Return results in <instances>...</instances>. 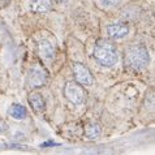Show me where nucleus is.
<instances>
[{
	"mask_svg": "<svg viewBox=\"0 0 155 155\" xmlns=\"http://www.w3.org/2000/svg\"><path fill=\"white\" fill-rule=\"evenodd\" d=\"M94 59L103 67H112L117 63L119 55L116 47L110 42H99L94 48Z\"/></svg>",
	"mask_w": 155,
	"mask_h": 155,
	"instance_id": "1",
	"label": "nucleus"
},
{
	"mask_svg": "<svg viewBox=\"0 0 155 155\" xmlns=\"http://www.w3.org/2000/svg\"><path fill=\"white\" fill-rule=\"evenodd\" d=\"M149 51L143 46H132L127 50L125 61L133 69H142L149 64Z\"/></svg>",
	"mask_w": 155,
	"mask_h": 155,
	"instance_id": "2",
	"label": "nucleus"
},
{
	"mask_svg": "<svg viewBox=\"0 0 155 155\" xmlns=\"http://www.w3.org/2000/svg\"><path fill=\"white\" fill-rule=\"evenodd\" d=\"M48 78V73L41 65H34L30 68L26 76V85L28 87H42L47 82Z\"/></svg>",
	"mask_w": 155,
	"mask_h": 155,
	"instance_id": "3",
	"label": "nucleus"
},
{
	"mask_svg": "<svg viewBox=\"0 0 155 155\" xmlns=\"http://www.w3.org/2000/svg\"><path fill=\"white\" fill-rule=\"evenodd\" d=\"M64 94H65L68 101L73 103V104H82L86 98L82 85H80L78 82H74V81L67 82L65 87H64Z\"/></svg>",
	"mask_w": 155,
	"mask_h": 155,
	"instance_id": "4",
	"label": "nucleus"
},
{
	"mask_svg": "<svg viewBox=\"0 0 155 155\" xmlns=\"http://www.w3.org/2000/svg\"><path fill=\"white\" fill-rule=\"evenodd\" d=\"M73 73H74L76 81L82 86H91L94 84V78L91 72L89 71L87 67H85L81 63H74L73 64Z\"/></svg>",
	"mask_w": 155,
	"mask_h": 155,
	"instance_id": "5",
	"label": "nucleus"
},
{
	"mask_svg": "<svg viewBox=\"0 0 155 155\" xmlns=\"http://www.w3.org/2000/svg\"><path fill=\"white\" fill-rule=\"evenodd\" d=\"M38 54L43 60H51L55 56V45L48 39H42L38 45Z\"/></svg>",
	"mask_w": 155,
	"mask_h": 155,
	"instance_id": "6",
	"label": "nucleus"
},
{
	"mask_svg": "<svg viewBox=\"0 0 155 155\" xmlns=\"http://www.w3.org/2000/svg\"><path fill=\"white\" fill-rule=\"evenodd\" d=\"M107 33H108V37L112 39H123L124 37L128 35L129 28L125 24H112L107 26Z\"/></svg>",
	"mask_w": 155,
	"mask_h": 155,
	"instance_id": "7",
	"label": "nucleus"
},
{
	"mask_svg": "<svg viewBox=\"0 0 155 155\" xmlns=\"http://www.w3.org/2000/svg\"><path fill=\"white\" fill-rule=\"evenodd\" d=\"M52 8V0H31L30 9L35 13H46Z\"/></svg>",
	"mask_w": 155,
	"mask_h": 155,
	"instance_id": "8",
	"label": "nucleus"
},
{
	"mask_svg": "<svg viewBox=\"0 0 155 155\" xmlns=\"http://www.w3.org/2000/svg\"><path fill=\"white\" fill-rule=\"evenodd\" d=\"M28 101L35 112H43V110H45V99H43V97L39 93H31L29 95Z\"/></svg>",
	"mask_w": 155,
	"mask_h": 155,
	"instance_id": "9",
	"label": "nucleus"
},
{
	"mask_svg": "<svg viewBox=\"0 0 155 155\" xmlns=\"http://www.w3.org/2000/svg\"><path fill=\"white\" fill-rule=\"evenodd\" d=\"M101 133H102V128L97 123L89 124V125L86 127V129H85V134H86V137H87L89 140H95V138H98V137L101 136Z\"/></svg>",
	"mask_w": 155,
	"mask_h": 155,
	"instance_id": "10",
	"label": "nucleus"
},
{
	"mask_svg": "<svg viewBox=\"0 0 155 155\" xmlns=\"http://www.w3.org/2000/svg\"><path fill=\"white\" fill-rule=\"evenodd\" d=\"M9 114H11L12 117L16 119V120H24L26 117V108H25L22 104H17L16 103V104L12 106Z\"/></svg>",
	"mask_w": 155,
	"mask_h": 155,
	"instance_id": "11",
	"label": "nucleus"
},
{
	"mask_svg": "<svg viewBox=\"0 0 155 155\" xmlns=\"http://www.w3.org/2000/svg\"><path fill=\"white\" fill-rule=\"evenodd\" d=\"M145 106L146 108L151 112H155V91H150L146 94L145 98Z\"/></svg>",
	"mask_w": 155,
	"mask_h": 155,
	"instance_id": "12",
	"label": "nucleus"
},
{
	"mask_svg": "<svg viewBox=\"0 0 155 155\" xmlns=\"http://www.w3.org/2000/svg\"><path fill=\"white\" fill-rule=\"evenodd\" d=\"M99 3H101V5L103 8H112L115 5H117L120 0H99Z\"/></svg>",
	"mask_w": 155,
	"mask_h": 155,
	"instance_id": "13",
	"label": "nucleus"
},
{
	"mask_svg": "<svg viewBox=\"0 0 155 155\" xmlns=\"http://www.w3.org/2000/svg\"><path fill=\"white\" fill-rule=\"evenodd\" d=\"M58 143H55V142L52 141H48V142H45V143L41 145V147H47V146H56Z\"/></svg>",
	"mask_w": 155,
	"mask_h": 155,
	"instance_id": "14",
	"label": "nucleus"
},
{
	"mask_svg": "<svg viewBox=\"0 0 155 155\" xmlns=\"http://www.w3.org/2000/svg\"><path fill=\"white\" fill-rule=\"evenodd\" d=\"M7 130V125H5V124H4L3 121H0V133H2V132H5Z\"/></svg>",
	"mask_w": 155,
	"mask_h": 155,
	"instance_id": "15",
	"label": "nucleus"
},
{
	"mask_svg": "<svg viewBox=\"0 0 155 155\" xmlns=\"http://www.w3.org/2000/svg\"><path fill=\"white\" fill-rule=\"evenodd\" d=\"M55 2H56L58 4H63V3H65L67 0H55Z\"/></svg>",
	"mask_w": 155,
	"mask_h": 155,
	"instance_id": "16",
	"label": "nucleus"
}]
</instances>
